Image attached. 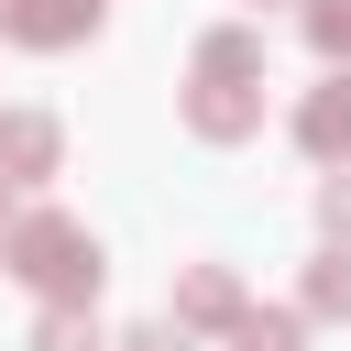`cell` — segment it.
Listing matches in <instances>:
<instances>
[{
	"mask_svg": "<svg viewBox=\"0 0 351 351\" xmlns=\"http://www.w3.org/2000/svg\"><path fill=\"white\" fill-rule=\"evenodd\" d=\"M11 274H33L55 307H77L88 285H99V241L77 230V219H55V208H33L22 230H11Z\"/></svg>",
	"mask_w": 351,
	"mask_h": 351,
	"instance_id": "1",
	"label": "cell"
},
{
	"mask_svg": "<svg viewBox=\"0 0 351 351\" xmlns=\"http://www.w3.org/2000/svg\"><path fill=\"white\" fill-rule=\"evenodd\" d=\"M0 33L11 44H77V33H99V0H11Z\"/></svg>",
	"mask_w": 351,
	"mask_h": 351,
	"instance_id": "2",
	"label": "cell"
},
{
	"mask_svg": "<svg viewBox=\"0 0 351 351\" xmlns=\"http://www.w3.org/2000/svg\"><path fill=\"white\" fill-rule=\"evenodd\" d=\"M186 121H197V132H219V143H230V132H252V77H197Z\"/></svg>",
	"mask_w": 351,
	"mask_h": 351,
	"instance_id": "3",
	"label": "cell"
},
{
	"mask_svg": "<svg viewBox=\"0 0 351 351\" xmlns=\"http://www.w3.org/2000/svg\"><path fill=\"white\" fill-rule=\"evenodd\" d=\"M296 132H307V154H351V77H329V88L307 99Z\"/></svg>",
	"mask_w": 351,
	"mask_h": 351,
	"instance_id": "4",
	"label": "cell"
},
{
	"mask_svg": "<svg viewBox=\"0 0 351 351\" xmlns=\"http://www.w3.org/2000/svg\"><path fill=\"white\" fill-rule=\"evenodd\" d=\"M0 165L11 176H55V121H0Z\"/></svg>",
	"mask_w": 351,
	"mask_h": 351,
	"instance_id": "5",
	"label": "cell"
},
{
	"mask_svg": "<svg viewBox=\"0 0 351 351\" xmlns=\"http://www.w3.org/2000/svg\"><path fill=\"white\" fill-rule=\"evenodd\" d=\"M197 77H263V44L252 33H208L197 44Z\"/></svg>",
	"mask_w": 351,
	"mask_h": 351,
	"instance_id": "6",
	"label": "cell"
},
{
	"mask_svg": "<svg viewBox=\"0 0 351 351\" xmlns=\"http://www.w3.org/2000/svg\"><path fill=\"white\" fill-rule=\"evenodd\" d=\"M176 307H186L197 329H219V318H241V285H230V274H186V296H176Z\"/></svg>",
	"mask_w": 351,
	"mask_h": 351,
	"instance_id": "7",
	"label": "cell"
},
{
	"mask_svg": "<svg viewBox=\"0 0 351 351\" xmlns=\"http://www.w3.org/2000/svg\"><path fill=\"white\" fill-rule=\"evenodd\" d=\"M33 351H99V329H88V318H77V307H55V318H44V329H33Z\"/></svg>",
	"mask_w": 351,
	"mask_h": 351,
	"instance_id": "8",
	"label": "cell"
},
{
	"mask_svg": "<svg viewBox=\"0 0 351 351\" xmlns=\"http://www.w3.org/2000/svg\"><path fill=\"white\" fill-rule=\"evenodd\" d=\"M307 33H318V55H351V0H318Z\"/></svg>",
	"mask_w": 351,
	"mask_h": 351,
	"instance_id": "9",
	"label": "cell"
},
{
	"mask_svg": "<svg viewBox=\"0 0 351 351\" xmlns=\"http://www.w3.org/2000/svg\"><path fill=\"white\" fill-rule=\"evenodd\" d=\"M307 307L329 318V307H351V263H318V285H307Z\"/></svg>",
	"mask_w": 351,
	"mask_h": 351,
	"instance_id": "10",
	"label": "cell"
},
{
	"mask_svg": "<svg viewBox=\"0 0 351 351\" xmlns=\"http://www.w3.org/2000/svg\"><path fill=\"white\" fill-rule=\"evenodd\" d=\"M241 351H296V318H252V329H241Z\"/></svg>",
	"mask_w": 351,
	"mask_h": 351,
	"instance_id": "11",
	"label": "cell"
},
{
	"mask_svg": "<svg viewBox=\"0 0 351 351\" xmlns=\"http://www.w3.org/2000/svg\"><path fill=\"white\" fill-rule=\"evenodd\" d=\"M121 351H186V329H165V318H154V329H132Z\"/></svg>",
	"mask_w": 351,
	"mask_h": 351,
	"instance_id": "12",
	"label": "cell"
},
{
	"mask_svg": "<svg viewBox=\"0 0 351 351\" xmlns=\"http://www.w3.org/2000/svg\"><path fill=\"white\" fill-rule=\"evenodd\" d=\"M329 230L351 241V176H329Z\"/></svg>",
	"mask_w": 351,
	"mask_h": 351,
	"instance_id": "13",
	"label": "cell"
}]
</instances>
